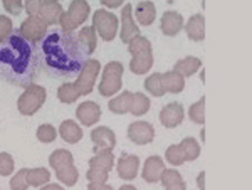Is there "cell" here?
Returning <instances> with one entry per match:
<instances>
[{
  "mask_svg": "<svg viewBox=\"0 0 252 190\" xmlns=\"http://www.w3.org/2000/svg\"><path fill=\"white\" fill-rule=\"evenodd\" d=\"M37 61L47 76L63 81L78 78L89 54L78 35L63 29H47L46 35L37 42Z\"/></svg>",
  "mask_w": 252,
  "mask_h": 190,
  "instance_id": "obj_1",
  "label": "cell"
},
{
  "mask_svg": "<svg viewBox=\"0 0 252 190\" xmlns=\"http://www.w3.org/2000/svg\"><path fill=\"white\" fill-rule=\"evenodd\" d=\"M37 49L19 31L0 42V78L12 86L27 88L37 78Z\"/></svg>",
  "mask_w": 252,
  "mask_h": 190,
  "instance_id": "obj_2",
  "label": "cell"
},
{
  "mask_svg": "<svg viewBox=\"0 0 252 190\" xmlns=\"http://www.w3.org/2000/svg\"><path fill=\"white\" fill-rule=\"evenodd\" d=\"M46 99H47L46 88L40 86V84L32 83L27 88H24V93L19 96L17 110L20 115L32 116L42 108V104L46 103Z\"/></svg>",
  "mask_w": 252,
  "mask_h": 190,
  "instance_id": "obj_3",
  "label": "cell"
},
{
  "mask_svg": "<svg viewBox=\"0 0 252 190\" xmlns=\"http://www.w3.org/2000/svg\"><path fill=\"white\" fill-rule=\"evenodd\" d=\"M123 72L125 67L120 61H111L104 66L103 76H101V83L97 84V91L101 96L109 98V96H115L118 91L123 86Z\"/></svg>",
  "mask_w": 252,
  "mask_h": 190,
  "instance_id": "obj_4",
  "label": "cell"
},
{
  "mask_svg": "<svg viewBox=\"0 0 252 190\" xmlns=\"http://www.w3.org/2000/svg\"><path fill=\"white\" fill-rule=\"evenodd\" d=\"M91 14V7L86 0H72L71 5H69L67 12H63L59 19V26L63 31L72 32L78 29L81 24H84Z\"/></svg>",
  "mask_w": 252,
  "mask_h": 190,
  "instance_id": "obj_5",
  "label": "cell"
},
{
  "mask_svg": "<svg viewBox=\"0 0 252 190\" xmlns=\"http://www.w3.org/2000/svg\"><path fill=\"white\" fill-rule=\"evenodd\" d=\"M118 26L120 20L113 12H108L104 9L94 10L93 15V27L96 29V34H99V37L106 42H111L118 34Z\"/></svg>",
  "mask_w": 252,
  "mask_h": 190,
  "instance_id": "obj_6",
  "label": "cell"
},
{
  "mask_svg": "<svg viewBox=\"0 0 252 190\" xmlns=\"http://www.w3.org/2000/svg\"><path fill=\"white\" fill-rule=\"evenodd\" d=\"M101 71V63L97 59H88L84 67L81 69V72L76 78V88L79 90L81 96H88L91 95L93 90H94V83L99 76Z\"/></svg>",
  "mask_w": 252,
  "mask_h": 190,
  "instance_id": "obj_7",
  "label": "cell"
},
{
  "mask_svg": "<svg viewBox=\"0 0 252 190\" xmlns=\"http://www.w3.org/2000/svg\"><path fill=\"white\" fill-rule=\"evenodd\" d=\"M19 32L22 34L24 39H27L32 44H37L40 39L46 35L47 26L40 20L37 15H29L22 24H20Z\"/></svg>",
  "mask_w": 252,
  "mask_h": 190,
  "instance_id": "obj_8",
  "label": "cell"
},
{
  "mask_svg": "<svg viewBox=\"0 0 252 190\" xmlns=\"http://www.w3.org/2000/svg\"><path fill=\"white\" fill-rule=\"evenodd\" d=\"M128 138L135 145H148L155 140V128L148 121H135L128 127Z\"/></svg>",
  "mask_w": 252,
  "mask_h": 190,
  "instance_id": "obj_9",
  "label": "cell"
},
{
  "mask_svg": "<svg viewBox=\"0 0 252 190\" xmlns=\"http://www.w3.org/2000/svg\"><path fill=\"white\" fill-rule=\"evenodd\" d=\"M63 12L64 9L58 0H42V3H40V7H39V12L35 15L49 27V26H58Z\"/></svg>",
  "mask_w": 252,
  "mask_h": 190,
  "instance_id": "obj_10",
  "label": "cell"
},
{
  "mask_svg": "<svg viewBox=\"0 0 252 190\" xmlns=\"http://www.w3.org/2000/svg\"><path fill=\"white\" fill-rule=\"evenodd\" d=\"M136 35H140V27L136 26L135 19H133V5L126 3L121 10V42L128 44Z\"/></svg>",
  "mask_w": 252,
  "mask_h": 190,
  "instance_id": "obj_11",
  "label": "cell"
},
{
  "mask_svg": "<svg viewBox=\"0 0 252 190\" xmlns=\"http://www.w3.org/2000/svg\"><path fill=\"white\" fill-rule=\"evenodd\" d=\"M138 168H140V158L136 155L121 153L120 160L116 163V172L120 175V179L133 180L138 175Z\"/></svg>",
  "mask_w": 252,
  "mask_h": 190,
  "instance_id": "obj_12",
  "label": "cell"
},
{
  "mask_svg": "<svg viewBox=\"0 0 252 190\" xmlns=\"http://www.w3.org/2000/svg\"><path fill=\"white\" fill-rule=\"evenodd\" d=\"M76 118L84 127H93L101 118V108L94 101H84L76 108Z\"/></svg>",
  "mask_w": 252,
  "mask_h": 190,
  "instance_id": "obj_13",
  "label": "cell"
},
{
  "mask_svg": "<svg viewBox=\"0 0 252 190\" xmlns=\"http://www.w3.org/2000/svg\"><path fill=\"white\" fill-rule=\"evenodd\" d=\"M184 118H185V111L180 103H168L160 111V123L165 128H177L184 121Z\"/></svg>",
  "mask_w": 252,
  "mask_h": 190,
  "instance_id": "obj_14",
  "label": "cell"
},
{
  "mask_svg": "<svg viewBox=\"0 0 252 190\" xmlns=\"http://www.w3.org/2000/svg\"><path fill=\"white\" fill-rule=\"evenodd\" d=\"M91 141L94 145V152L99 148H106V150H113L116 147V135L111 128L108 127H96L91 131Z\"/></svg>",
  "mask_w": 252,
  "mask_h": 190,
  "instance_id": "obj_15",
  "label": "cell"
},
{
  "mask_svg": "<svg viewBox=\"0 0 252 190\" xmlns=\"http://www.w3.org/2000/svg\"><path fill=\"white\" fill-rule=\"evenodd\" d=\"M163 170H165L163 158L158 157V155H152V157H148L145 161L141 177H143V180L148 182V184H157V182H160L161 172Z\"/></svg>",
  "mask_w": 252,
  "mask_h": 190,
  "instance_id": "obj_16",
  "label": "cell"
},
{
  "mask_svg": "<svg viewBox=\"0 0 252 190\" xmlns=\"http://www.w3.org/2000/svg\"><path fill=\"white\" fill-rule=\"evenodd\" d=\"M160 29L165 35L173 37V35H177L178 32L184 29V17L175 10H166L165 14L161 15Z\"/></svg>",
  "mask_w": 252,
  "mask_h": 190,
  "instance_id": "obj_17",
  "label": "cell"
},
{
  "mask_svg": "<svg viewBox=\"0 0 252 190\" xmlns=\"http://www.w3.org/2000/svg\"><path fill=\"white\" fill-rule=\"evenodd\" d=\"M187 37L193 42H202L205 39V19L202 14H195L189 19L185 26Z\"/></svg>",
  "mask_w": 252,
  "mask_h": 190,
  "instance_id": "obj_18",
  "label": "cell"
},
{
  "mask_svg": "<svg viewBox=\"0 0 252 190\" xmlns=\"http://www.w3.org/2000/svg\"><path fill=\"white\" fill-rule=\"evenodd\" d=\"M153 67V51H145V52H138L129 61V71L133 74H146L150 69Z\"/></svg>",
  "mask_w": 252,
  "mask_h": 190,
  "instance_id": "obj_19",
  "label": "cell"
},
{
  "mask_svg": "<svg viewBox=\"0 0 252 190\" xmlns=\"http://www.w3.org/2000/svg\"><path fill=\"white\" fill-rule=\"evenodd\" d=\"M59 135L61 138H63L66 143H78V141H81V138H83V130H81V127L78 123H76L74 120H66L61 123L59 127Z\"/></svg>",
  "mask_w": 252,
  "mask_h": 190,
  "instance_id": "obj_20",
  "label": "cell"
},
{
  "mask_svg": "<svg viewBox=\"0 0 252 190\" xmlns=\"http://www.w3.org/2000/svg\"><path fill=\"white\" fill-rule=\"evenodd\" d=\"M89 167L94 168H101V170L111 172L113 167H115V155H113L111 150H106V148H99V150L94 152V157L89 158Z\"/></svg>",
  "mask_w": 252,
  "mask_h": 190,
  "instance_id": "obj_21",
  "label": "cell"
},
{
  "mask_svg": "<svg viewBox=\"0 0 252 190\" xmlns=\"http://www.w3.org/2000/svg\"><path fill=\"white\" fill-rule=\"evenodd\" d=\"M161 81H163V86L166 93H172V95H178L185 90V78L180 76L177 71H168L161 74Z\"/></svg>",
  "mask_w": 252,
  "mask_h": 190,
  "instance_id": "obj_22",
  "label": "cell"
},
{
  "mask_svg": "<svg viewBox=\"0 0 252 190\" xmlns=\"http://www.w3.org/2000/svg\"><path fill=\"white\" fill-rule=\"evenodd\" d=\"M200 67H202V61L198 58H193V56H189V58L177 61L173 66V71H177L178 74L184 76V78H190V76H193Z\"/></svg>",
  "mask_w": 252,
  "mask_h": 190,
  "instance_id": "obj_23",
  "label": "cell"
},
{
  "mask_svg": "<svg viewBox=\"0 0 252 190\" xmlns=\"http://www.w3.org/2000/svg\"><path fill=\"white\" fill-rule=\"evenodd\" d=\"M160 180H161V185L168 190H185L187 187L180 172H177L175 168H165V170L161 172Z\"/></svg>",
  "mask_w": 252,
  "mask_h": 190,
  "instance_id": "obj_24",
  "label": "cell"
},
{
  "mask_svg": "<svg viewBox=\"0 0 252 190\" xmlns=\"http://www.w3.org/2000/svg\"><path fill=\"white\" fill-rule=\"evenodd\" d=\"M135 15L141 26H152L157 19V9L153 2H140L135 9Z\"/></svg>",
  "mask_w": 252,
  "mask_h": 190,
  "instance_id": "obj_25",
  "label": "cell"
},
{
  "mask_svg": "<svg viewBox=\"0 0 252 190\" xmlns=\"http://www.w3.org/2000/svg\"><path fill=\"white\" fill-rule=\"evenodd\" d=\"M54 172H56V177L59 179L61 184L67 185V187L76 185L79 180V172H78V168L74 167V161L63 165V167H59L58 170H54Z\"/></svg>",
  "mask_w": 252,
  "mask_h": 190,
  "instance_id": "obj_26",
  "label": "cell"
},
{
  "mask_svg": "<svg viewBox=\"0 0 252 190\" xmlns=\"http://www.w3.org/2000/svg\"><path fill=\"white\" fill-rule=\"evenodd\" d=\"M150 110V99L143 93H131V99H129V111L133 116H143Z\"/></svg>",
  "mask_w": 252,
  "mask_h": 190,
  "instance_id": "obj_27",
  "label": "cell"
},
{
  "mask_svg": "<svg viewBox=\"0 0 252 190\" xmlns=\"http://www.w3.org/2000/svg\"><path fill=\"white\" fill-rule=\"evenodd\" d=\"M78 39L81 40L83 47L86 49V52L89 56L96 51L97 47V34H96V29L93 26H88V27H83L78 34Z\"/></svg>",
  "mask_w": 252,
  "mask_h": 190,
  "instance_id": "obj_28",
  "label": "cell"
},
{
  "mask_svg": "<svg viewBox=\"0 0 252 190\" xmlns=\"http://www.w3.org/2000/svg\"><path fill=\"white\" fill-rule=\"evenodd\" d=\"M27 184L29 187H42L46 185L49 180H51V172L44 167H39V168H27Z\"/></svg>",
  "mask_w": 252,
  "mask_h": 190,
  "instance_id": "obj_29",
  "label": "cell"
},
{
  "mask_svg": "<svg viewBox=\"0 0 252 190\" xmlns=\"http://www.w3.org/2000/svg\"><path fill=\"white\" fill-rule=\"evenodd\" d=\"M129 99H131V93L129 91H123L120 96L111 98L108 103L109 111L115 113V115H126L129 111Z\"/></svg>",
  "mask_w": 252,
  "mask_h": 190,
  "instance_id": "obj_30",
  "label": "cell"
},
{
  "mask_svg": "<svg viewBox=\"0 0 252 190\" xmlns=\"http://www.w3.org/2000/svg\"><path fill=\"white\" fill-rule=\"evenodd\" d=\"M81 96L79 90L76 88L74 83H64L58 88V99L64 104H71L78 101Z\"/></svg>",
  "mask_w": 252,
  "mask_h": 190,
  "instance_id": "obj_31",
  "label": "cell"
},
{
  "mask_svg": "<svg viewBox=\"0 0 252 190\" xmlns=\"http://www.w3.org/2000/svg\"><path fill=\"white\" fill-rule=\"evenodd\" d=\"M145 90L150 93L152 96H157V98H161V96L166 95L163 81H161V74L160 72H153L152 76L145 79Z\"/></svg>",
  "mask_w": 252,
  "mask_h": 190,
  "instance_id": "obj_32",
  "label": "cell"
},
{
  "mask_svg": "<svg viewBox=\"0 0 252 190\" xmlns=\"http://www.w3.org/2000/svg\"><path fill=\"white\" fill-rule=\"evenodd\" d=\"M182 147V150L185 153V160L187 161H193L200 157V145L197 143V140L192 138V136H187L178 143Z\"/></svg>",
  "mask_w": 252,
  "mask_h": 190,
  "instance_id": "obj_33",
  "label": "cell"
},
{
  "mask_svg": "<svg viewBox=\"0 0 252 190\" xmlns=\"http://www.w3.org/2000/svg\"><path fill=\"white\" fill-rule=\"evenodd\" d=\"M71 161H74V157H72L71 152L64 150V148H59V150L52 152L51 155H49V165H51L54 170H58L59 167H63V165H66V163H71Z\"/></svg>",
  "mask_w": 252,
  "mask_h": 190,
  "instance_id": "obj_34",
  "label": "cell"
},
{
  "mask_svg": "<svg viewBox=\"0 0 252 190\" xmlns=\"http://www.w3.org/2000/svg\"><path fill=\"white\" fill-rule=\"evenodd\" d=\"M165 160L168 163H172L173 167H178V165H184L185 163V153L182 150L180 145H170L165 152Z\"/></svg>",
  "mask_w": 252,
  "mask_h": 190,
  "instance_id": "obj_35",
  "label": "cell"
},
{
  "mask_svg": "<svg viewBox=\"0 0 252 190\" xmlns=\"http://www.w3.org/2000/svg\"><path fill=\"white\" fill-rule=\"evenodd\" d=\"M189 118L197 125L205 123V98L202 96L197 103H193L189 110Z\"/></svg>",
  "mask_w": 252,
  "mask_h": 190,
  "instance_id": "obj_36",
  "label": "cell"
},
{
  "mask_svg": "<svg viewBox=\"0 0 252 190\" xmlns=\"http://www.w3.org/2000/svg\"><path fill=\"white\" fill-rule=\"evenodd\" d=\"M145 51H153V47H152V42H150L146 37H143L141 34L136 35V37H133L128 42V52L131 56L138 54V52H145Z\"/></svg>",
  "mask_w": 252,
  "mask_h": 190,
  "instance_id": "obj_37",
  "label": "cell"
},
{
  "mask_svg": "<svg viewBox=\"0 0 252 190\" xmlns=\"http://www.w3.org/2000/svg\"><path fill=\"white\" fill-rule=\"evenodd\" d=\"M35 135H37V140L42 141V143H52L56 138H58V130H56L52 125H40L37 128V131H35Z\"/></svg>",
  "mask_w": 252,
  "mask_h": 190,
  "instance_id": "obj_38",
  "label": "cell"
},
{
  "mask_svg": "<svg viewBox=\"0 0 252 190\" xmlns=\"http://www.w3.org/2000/svg\"><path fill=\"white\" fill-rule=\"evenodd\" d=\"M15 161L10 153L2 152L0 153V177H10L14 173Z\"/></svg>",
  "mask_w": 252,
  "mask_h": 190,
  "instance_id": "obj_39",
  "label": "cell"
},
{
  "mask_svg": "<svg viewBox=\"0 0 252 190\" xmlns=\"http://www.w3.org/2000/svg\"><path fill=\"white\" fill-rule=\"evenodd\" d=\"M26 175H27V168H22V170H19L17 173H15L10 180V189L12 190H26L27 187H29Z\"/></svg>",
  "mask_w": 252,
  "mask_h": 190,
  "instance_id": "obj_40",
  "label": "cell"
},
{
  "mask_svg": "<svg viewBox=\"0 0 252 190\" xmlns=\"http://www.w3.org/2000/svg\"><path fill=\"white\" fill-rule=\"evenodd\" d=\"M109 177V172L101 170V168L89 167V170L86 172V179L89 182H96V184H106Z\"/></svg>",
  "mask_w": 252,
  "mask_h": 190,
  "instance_id": "obj_41",
  "label": "cell"
},
{
  "mask_svg": "<svg viewBox=\"0 0 252 190\" xmlns=\"http://www.w3.org/2000/svg\"><path fill=\"white\" fill-rule=\"evenodd\" d=\"M12 32H14V24H12L10 17L0 15V42H3Z\"/></svg>",
  "mask_w": 252,
  "mask_h": 190,
  "instance_id": "obj_42",
  "label": "cell"
},
{
  "mask_svg": "<svg viewBox=\"0 0 252 190\" xmlns=\"http://www.w3.org/2000/svg\"><path fill=\"white\" fill-rule=\"evenodd\" d=\"M3 9L9 12L10 15H20L24 10V2L22 0H2Z\"/></svg>",
  "mask_w": 252,
  "mask_h": 190,
  "instance_id": "obj_43",
  "label": "cell"
},
{
  "mask_svg": "<svg viewBox=\"0 0 252 190\" xmlns=\"http://www.w3.org/2000/svg\"><path fill=\"white\" fill-rule=\"evenodd\" d=\"M40 3H42V0H26V3H24V9L29 15H35L39 12V7Z\"/></svg>",
  "mask_w": 252,
  "mask_h": 190,
  "instance_id": "obj_44",
  "label": "cell"
},
{
  "mask_svg": "<svg viewBox=\"0 0 252 190\" xmlns=\"http://www.w3.org/2000/svg\"><path fill=\"white\" fill-rule=\"evenodd\" d=\"M101 3H103L104 7H108V9H118V7H121V3L125 2V0H99Z\"/></svg>",
  "mask_w": 252,
  "mask_h": 190,
  "instance_id": "obj_45",
  "label": "cell"
},
{
  "mask_svg": "<svg viewBox=\"0 0 252 190\" xmlns=\"http://www.w3.org/2000/svg\"><path fill=\"white\" fill-rule=\"evenodd\" d=\"M89 190H111V187L106 184H96V182H89L88 185Z\"/></svg>",
  "mask_w": 252,
  "mask_h": 190,
  "instance_id": "obj_46",
  "label": "cell"
},
{
  "mask_svg": "<svg viewBox=\"0 0 252 190\" xmlns=\"http://www.w3.org/2000/svg\"><path fill=\"white\" fill-rule=\"evenodd\" d=\"M204 179H205V173H204V172H200V173H198V179H197V185H198V189H204V187H205Z\"/></svg>",
  "mask_w": 252,
  "mask_h": 190,
  "instance_id": "obj_47",
  "label": "cell"
},
{
  "mask_svg": "<svg viewBox=\"0 0 252 190\" xmlns=\"http://www.w3.org/2000/svg\"><path fill=\"white\" fill-rule=\"evenodd\" d=\"M40 189H46V190H61V185H58V184H46V185H42Z\"/></svg>",
  "mask_w": 252,
  "mask_h": 190,
  "instance_id": "obj_48",
  "label": "cell"
},
{
  "mask_svg": "<svg viewBox=\"0 0 252 190\" xmlns=\"http://www.w3.org/2000/svg\"><path fill=\"white\" fill-rule=\"evenodd\" d=\"M123 190H135V187H131V185H125V187H121Z\"/></svg>",
  "mask_w": 252,
  "mask_h": 190,
  "instance_id": "obj_49",
  "label": "cell"
}]
</instances>
